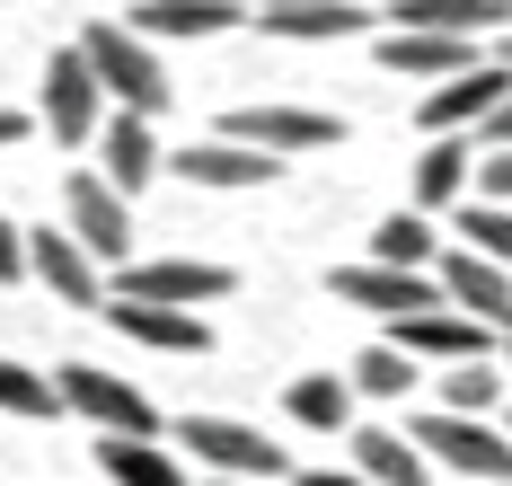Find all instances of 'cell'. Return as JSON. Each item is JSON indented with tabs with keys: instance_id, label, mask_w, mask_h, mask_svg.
Listing matches in <instances>:
<instances>
[{
	"instance_id": "obj_1",
	"label": "cell",
	"mask_w": 512,
	"mask_h": 486,
	"mask_svg": "<svg viewBox=\"0 0 512 486\" xmlns=\"http://www.w3.org/2000/svg\"><path fill=\"white\" fill-rule=\"evenodd\" d=\"M168 442H186V460L195 469H212V486H283V442H265L256 425H239V416H177V433Z\"/></svg>"
},
{
	"instance_id": "obj_2",
	"label": "cell",
	"mask_w": 512,
	"mask_h": 486,
	"mask_svg": "<svg viewBox=\"0 0 512 486\" xmlns=\"http://www.w3.org/2000/svg\"><path fill=\"white\" fill-rule=\"evenodd\" d=\"M80 54H89V71H98V89L115 98V115H159L177 89H168V71H159V54L124 27V18H98L89 36H80Z\"/></svg>"
},
{
	"instance_id": "obj_3",
	"label": "cell",
	"mask_w": 512,
	"mask_h": 486,
	"mask_svg": "<svg viewBox=\"0 0 512 486\" xmlns=\"http://www.w3.org/2000/svg\"><path fill=\"white\" fill-rule=\"evenodd\" d=\"M407 433L424 442V460H442V469H451V486H512V433H504V425L433 407V416H415Z\"/></svg>"
},
{
	"instance_id": "obj_4",
	"label": "cell",
	"mask_w": 512,
	"mask_h": 486,
	"mask_svg": "<svg viewBox=\"0 0 512 486\" xmlns=\"http://www.w3.org/2000/svg\"><path fill=\"white\" fill-rule=\"evenodd\" d=\"M62 407L71 416H89L98 433H124V442H159V407L133 389L124 372H98V363H62Z\"/></svg>"
},
{
	"instance_id": "obj_5",
	"label": "cell",
	"mask_w": 512,
	"mask_h": 486,
	"mask_svg": "<svg viewBox=\"0 0 512 486\" xmlns=\"http://www.w3.org/2000/svg\"><path fill=\"white\" fill-rule=\"evenodd\" d=\"M62 230H71L98 266H115V274L133 266V195H115L98 168H80V177L62 186Z\"/></svg>"
},
{
	"instance_id": "obj_6",
	"label": "cell",
	"mask_w": 512,
	"mask_h": 486,
	"mask_svg": "<svg viewBox=\"0 0 512 486\" xmlns=\"http://www.w3.org/2000/svg\"><path fill=\"white\" fill-rule=\"evenodd\" d=\"M504 98H512V62H477V71H460V80L424 89L415 124H424V142H468L477 124L504 115Z\"/></svg>"
},
{
	"instance_id": "obj_7",
	"label": "cell",
	"mask_w": 512,
	"mask_h": 486,
	"mask_svg": "<svg viewBox=\"0 0 512 486\" xmlns=\"http://www.w3.org/2000/svg\"><path fill=\"white\" fill-rule=\"evenodd\" d=\"M230 142H248V151H265V160H301V151H327V142H345V124L336 115L301 107V98H265V107H230V124H221Z\"/></svg>"
},
{
	"instance_id": "obj_8",
	"label": "cell",
	"mask_w": 512,
	"mask_h": 486,
	"mask_svg": "<svg viewBox=\"0 0 512 486\" xmlns=\"http://www.w3.org/2000/svg\"><path fill=\"white\" fill-rule=\"evenodd\" d=\"M239 274L212 257H151V266L115 274V301H159V310H195V301H230Z\"/></svg>"
},
{
	"instance_id": "obj_9",
	"label": "cell",
	"mask_w": 512,
	"mask_h": 486,
	"mask_svg": "<svg viewBox=\"0 0 512 486\" xmlns=\"http://www.w3.org/2000/svg\"><path fill=\"white\" fill-rule=\"evenodd\" d=\"M389 345L398 354H415V363H504V336L486 319H468V310H424V319H398L389 327Z\"/></svg>"
},
{
	"instance_id": "obj_10",
	"label": "cell",
	"mask_w": 512,
	"mask_h": 486,
	"mask_svg": "<svg viewBox=\"0 0 512 486\" xmlns=\"http://www.w3.org/2000/svg\"><path fill=\"white\" fill-rule=\"evenodd\" d=\"M45 124H53V142H71V151L106 133V89H98V71H89L80 45H62L45 62Z\"/></svg>"
},
{
	"instance_id": "obj_11",
	"label": "cell",
	"mask_w": 512,
	"mask_h": 486,
	"mask_svg": "<svg viewBox=\"0 0 512 486\" xmlns=\"http://www.w3.org/2000/svg\"><path fill=\"white\" fill-rule=\"evenodd\" d=\"M27 274L45 283L53 301H71V310H106V301H115V292H106V266L71 239V230H53V221L27 230Z\"/></svg>"
},
{
	"instance_id": "obj_12",
	"label": "cell",
	"mask_w": 512,
	"mask_h": 486,
	"mask_svg": "<svg viewBox=\"0 0 512 486\" xmlns=\"http://www.w3.org/2000/svg\"><path fill=\"white\" fill-rule=\"evenodd\" d=\"M336 301H354V310H380V319H424V310H451L442 301V274H398V266H336Z\"/></svg>"
},
{
	"instance_id": "obj_13",
	"label": "cell",
	"mask_w": 512,
	"mask_h": 486,
	"mask_svg": "<svg viewBox=\"0 0 512 486\" xmlns=\"http://www.w3.org/2000/svg\"><path fill=\"white\" fill-rule=\"evenodd\" d=\"M168 168H177L186 186H204V195H256V186H274V177H283V160H265V151H248V142H230V133L186 142Z\"/></svg>"
},
{
	"instance_id": "obj_14",
	"label": "cell",
	"mask_w": 512,
	"mask_h": 486,
	"mask_svg": "<svg viewBox=\"0 0 512 486\" xmlns=\"http://www.w3.org/2000/svg\"><path fill=\"white\" fill-rule=\"evenodd\" d=\"M442 301L451 310H468V319H486L495 336H512V274L495 266V257H477V248H460V257H442Z\"/></svg>"
},
{
	"instance_id": "obj_15",
	"label": "cell",
	"mask_w": 512,
	"mask_h": 486,
	"mask_svg": "<svg viewBox=\"0 0 512 486\" xmlns=\"http://www.w3.org/2000/svg\"><path fill=\"white\" fill-rule=\"evenodd\" d=\"M106 327L151 345V354H212L204 310H159V301H106Z\"/></svg>"
},
{
	"instance_id": "obj_16",
	"label": "cell",
	"mask_w": 512,
	"mask_h": 486,
	"mask_svg": "<svg viewBox=\"0 0 512 486\" xmlns=\"http://www.w3.org/2000/svg\"><path fill=\"white\" fill-rule=\"evenodd\" d=\"M477 62H495V54H477V36H380V71H398V80H460V71H477Z\"/></svg>"
},
{
	"instance_id": "obj_17",
	"label": "cell",
	"mask_w": 512,
	"mask_h": 486,
	"mask_svg": "<svg viewBox=\"0 0 512 486\" xmlns=\"http://www.w3.org/2000/svg\"><path fill=\"white\" fill-rule=\"evenodd\" d=\"M256 27L283 36V45H345V36H371L380 27V9H362V0H292L274 18H256Z\"/></svg>"
},
{
	"instance_id": "obj_18",
	"label": "cell",
	"mask_w": 512,
	"mask_h": 486,
	"mask_svg": "<svg viewBox=\"0 0 512 486\" xmlns=\"http://www.w3.org/2000/svg\"><path fill=\"white\" fill-rule=\"evenodd\" d=\"M248 9H230V0H133L124 9V27L142 36V45H186V36H221V27H239Z\"/></svg>"
},
{
	"instance_id": "obj_19",
	"label": "cell",
	"mask_w": 512,
	"mask_h": 486,
	"mask_svg": "<svg viewBox=\"0 0 512 486\" xmlns=\"http://www.w3.org/2000/svg\"><path fill=\"white\" fill-rule=\"evenodd\" d=\"M477 186V142H424L415 151V213H460Z\"/></svg>"
},
{
	"instance_id": "obj_20",
	"label": "cell",
	"mask_w": 512,
	"mask_h": 486,
	"mask_svg": "<svg viewBox=\"0 0 512 486\" xmlns=\"http://www.w3.org/2000/svg\"><path fill=\"white\" fill-rule=\"evenodd\" d=\"M98 160H106L98 177L115 186V195H142L159 168H168V160H159V142H151V115H115V124L98 133Z\"/></svg>"
},
{
	"instance_id": "obj_21",
	"label": "cell",
	"mask_w": 512,
	"mask_h": 486,
	"mask_svg": "<svg viewBox=\"0 0 512 486\" xmlns=\"http://www.w3.org/2000/svg\"><path fill=\"white\" fill-rule=\"evenodd\" d=\"M504 18H512V0H398L389 9L398 36H486Z\"/></svg>"
},
{
	"instance_id": "obj_22",
	"label": "cell",
	"mask_w": 512,
	"mask_h": 486,
	"mask_svg": "<svg viewBox=\"0 0 512 486\" xmlns=\"http://www.w3.org/2000/svg\"><path fill=\"white\" fill-rule=\"evenodd\" d=\"M98 469L106 486H195L168 442H124V433H98Z\"/></svg>"
},
{
	"instance_id": "obj_23",
	"label": "cell",
	"mask_w": 512,
	"mask_h": 486,
	"mask_svg": "<svg viewBox=\"0 0 512 486\" xmlns=\"http://www.w3.org/2000/svg\"><path fill=\"white\" fill-rule=\"evenodd\" d=\"M354 469L371 486H424V442L389 425H354Z\"/></svg>"
},
{
	"instance_id": "obj_24",
	"label": "cell",
	"mask_w": 512,
	"mask_h": 486,
	"mask_svg": "<svg viewBox=\"0 0 512 486\" xmlns=\"http://www.w3.org/2000/svg\"><path fill=\"white\" fill-rule=\"evenodd\" d=\"M283 407H292V425H309V433H354V380L345 372H301L283 389Z\"/></svg>"
},
{
	"instance_id": "obj_25",
	"label": "cell",
	"mask_w": 512,
	"mask_h": 486,
	"mask_svg": "<svg viewBox=\"0 0 512 486\" xmlns=\"http://www.w3.org/2000/svg\"><path fill=\"white\" fill-rule=\"evenodd\" d=\"M371 266H398V274H433L442 248H433V221L424 213H389L371 230Z\"/></svg>"
},
{
	"instance_id": "obj_26",
	"label": "cell",
	"mask_w": 512,
	"mask_h": 486,
	"mask_svg": "<svg viewBox=\"0 0 512 486\" xmlns=\"http://www.w3.org/2000/svg\"><path fill=\"white\" fill-rule=\"evenodd\" d=\"M345 380H354V398H407L424 372H415V354H398V345L380 336V345H362V354H354V372H345Z\"/></svg>"
},
{
	"instance_id": "obj_27",
	"label": "cell",
	"mask_w": 512,
	"mask_h": 486,
	"mask_svg": "<svg viewBox=\"0 0 512 486\" xmlns=\"http://www.w3.org/2000/svg\"><path fill=\"white\" fill-rule=\"evenodd\" d=\"M0 416H27V425L62 416V380H45V372H27V363L0 354Z\"/></svg>"
},
{
	"instance_id": "obj_28",
	"label": "cell",
	"mask_w": 512,
	"mask_h": 486,
	"mask_svg": "<svg viewBox=\"0 0 512 486\" xmlns=\"http://www.w3.org/2000/svg\"><path fill=\"white\" fill-rule=\"evenodd\" d=\"M504 363H451L442 372V407L451 416H495V398H504Z\"/></svg>"
},
{
	"instance_id": "obj_29",
	"label": "cell",
	"mask_w": 512,
	"mask_h": 486,
	"mask_svg": "<svg viewBox=\"0 0 512 486\" xmlns=\"http://www.w3.org/2000/svg\"><path fill=\"white\" fill-rule=\"evenodd\" d=\"M460 230H468L477 257H495V266L512 274V204H477V195H468V204H460Z\"/></svg>"
},
{
	"instance_id": "obj_30",
	"label": "cell",
	"mask_w": 512,
	"mask_h": 486,
	"mask_svg": "<svg viewBox=\"0 0 512 486\" xmlns=\"http://www.w3.org/2000/svg\"><path fill=\"white\" fill-rule=\"evenodd\" d=\"M477 204H512V151H486L477 160Z\"/></svg>"
},
{
	"instance_id": "obj_31",
	"label": "cell",
	"mask_w": 512,
	"mask_h": 486,
	"mask_svg": "<svg viewBox=\"0 0 512 486\" xmlns=\"http://www.w3.org/2000/svg\"><path fill=\"white\" fill-rule=\"evenodd\" d=\"M18 274H27V230L0 213V283H18Z\"/></svg>"
},
{
	"instance_id": "obj_32",
	"label": "cell",
	"mask_w": 512,
	"mask_h": 486,
	"mask_svg": "<svg viewBox=\"0 0 512 486\" xmlns=\"http://www.w3.org/2000/svg\"><path fill=\"white\" fill-rule=\"evenodd\" d=\"M301 486H371L362 469H301Z\"/></svg>"
},
{
	"instance_id": "obj_33",
	"label": "cell",
	"mask_w": 512,
	"mask_h": 486,
	"mask_svg": "<svg viewBox=\"0 0 512 486\" xmlns=\"http://www.w3.org/2000/svg\"><path fill=\"white\" fill-rule=\"evenodd\" d=\"M486 142H495V151H512V98H504V115L486 124Z\"/></svg>"
},
{
	"instance_id": "obj_34",
	"label": "cell",
	"mask_w": 512,
	"mask_h": 486,
	"mask_svg": "<svg viewBox=\"0 0 512 486\" xmlns=\"http://www.w3.org/2000/svg\"><path fill=\"white\" fill-rule=\"evenodd\" d=\"M18 133H27V115H18V107H0V151H9Z\"/></svg>"
},
{
	"instance_id": "obj_35",
	"label": "cell",
	"mask_w": 512,
	"mask_h": 486,
	"mask_svg": "<svg viewBox=\"0 0 512 486\" xmlns=\"http://www.w3.org/2000/svg\"><path fill=\"white\" fill-rule=\"evenodd\" d=\"M230 9H248V18H274V9H292V0H230Z\"/></svg>"
},
{
	"instance_id": "obj_36",
	"label": "cell",
	"mask_w": 512,
	"mask_h": 486,
	"mask_svg": "<svg viewBox=\"0 0 512 486\" xmlns=\"http://www.w3.org/2000/svg\"><path fill=\"white\" fill-rule=\"evenodd\" d=\"M362 9H380V18H389V9H398V0H362Z\"/></svg>"
},
{
	"instance_id": "obj_37",
	"label": "cell",
	"mask_w": 512,
	"mask_h": 486,
	"mask_svg": "<svg viewBox=\"0 0 512 486\" xmlns=\"http://www.w3.org/2000/svg\"><path fill=\"white\" fill-rule=\"evenodd\" d=\"M504 372H512V336H504Z\"/></svg>"
},
{
	"instance_id": "obj_38",
	"label": "cell",
	"mask_w": 512,
	"mask_h": 486,
	"mask_svg": "<svg viewBox=\"0 0 512 486\" xmlns=\"http://www.w3.org/2000/svg\"><path fill=\"white\" fill-rule=\"evenodd\" d=\"M495 62H512V36H504V54H495Z\"/></svg>"
},
{
	"instance_id": "obj_39",
	"label": "cell",
	"mask_w": 512,
	"mask_h": 486,
	"mask_svg": "<svg viewBox=\"0 0 512 486\" xmlns=\"http://www.w3.org/2000/svg\"><path fill=\"white\" fill-rule=\"evenodd\" d=\"M0 9H9V0H0Z\"/></svg>"
},
{
	"instance_id": "obj_40",
	"label": "cell",
	"mask_w": 512,
	"mask_h": 486,
	"mask_svg": "<svg viewBox=\"0 0 512 486\" xmlns=\"http://www.w3.org/2000/svg\"><path fill=\"white\" fill-rule=\"evenodd\" d=\"M221 486H230V478H221Z\"/></svg>"
},
{
	"instance_id": "obj_41",
	"label": "cell",
	"mask_w": 512,
	"mask_h": 486,
	"mask_svg": "<svg viewBox=\"0 0 512 486\" xmlns=\"http://www.w3.org/2000/svg\"><path fill=\"white\" fill-rule=\"evenodd\" d=\"M504 433H512V425H504Z\"/></svg>"
}]
</instances>
